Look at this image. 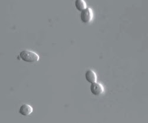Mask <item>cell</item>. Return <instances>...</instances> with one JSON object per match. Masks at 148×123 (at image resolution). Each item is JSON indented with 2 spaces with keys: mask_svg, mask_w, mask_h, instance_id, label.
I'll use <instances>...</instances> for the list:
<instances>
[{
  "mask_svg": "<svg viewBox=\"0 0 148 123\" xmlns=\"http://www.w3.org/2000/svg\"><path fill=\"white\" fill-rule=\"evenodd\" d=\"M20 58L24 62L28 63H34L39 60V55L34 51L28 50H24L20 53Z\"/></svg>",
  "mask_w": 148,
  "mask_h": 123,
  "instance_id": "6da1fadb",
  "label": "cell"
},
{
  "mask_svg": "<svg viewBox=\"0 0 148 123\" xmlns=\"http://www.w3.org/2000/svg\"><path fill=\"white\" fill-rule=\"evenodd\" d=\"M93 17L92 10L90 8H86L82 11L80 14V20L84 23L87 24L92 21Z\"/></svg>",
  "mask_w": 148,
  "mask_h": 123,
  "instance_id": "7a4b0ae2",
  "label": "cell"
},
{
  "mask_svg": "<svg viewBox=\"0 0 148 123\" xmlns=\"http://www.w3.org/2000/svg\"><path fill=\"white\" fill-rule=\"evenodd\" d=\"M91 93L96 96L101 95L104 92V88L103 85L99 83H93L90 85Z\"/></svg>",
  "mask_w": 148,
  "mask_h": 123,
  "instance_id": "3957f363",
  "label": "cell"
},
{
  "mask_svg": "<svg viewBox=\"0 0 148 123\" xmlns=\"http://www.w3.org/2000/svg\"><path fill=\"white\" fill-rule=\"evenodd\" d=\"M33 109L32 107L28 104H25L21 105L19 109V114L23 116H28L33 113Z\"/></svg>",
  "mask_w": 148,
  "mask_h": 123,
  "instance_id": "277c9868",
  "label": "cell"
},
{
  "mask_svg": "<svg viewBox=\"0 0 148 123\" xmlns=\"http://www.w3.org/2000/svg\"><path fill=\"white\" fill-rule=\"evenodd\" d=\"M85 78L86 81L89 83H93L97 81L96 74L91 70H87L85 73Z\"/></svg>",
  "mask_w": 148,
  "mask_h": 123,
  "instance_id": "5b68a950",
  "label": "cell"
},
{
  "mask_svg": "<svg viewBox=\"0 0 148 123\" xmlns=\"http://www.w3.org/2000/svg\"><path fill=\"white\" fill-rule=\"evenodd\" d=\"M75 7L79 11H82L87 8V5L84 0H76L75 1Z\"/></svg>",
  "mask_w": 148,
  "mask_h": 123,
  "instance_id": "8992f818",
  "label": "cell"
}]
</instances>
